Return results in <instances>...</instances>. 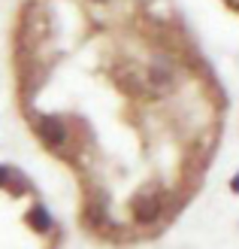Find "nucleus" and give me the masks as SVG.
<instances>
[{"mask_svg": "<svg viewBox=\"0 0 239 249\" xmlns=\"http://www.w3.org/2000/svg\"><path fill=\"white\" fill-rule=\"evenodd\" d=\"M9 61L24 128L106 246L160 237L203 189L227 97L170 0H21Z\"/></svg>", "mask_w": 239, "mask_h": 249, "instance_id": "obj_1", "label": "nucleus"}, {"mask_svg": "<svg viewBox=\"0 0 239 249\" xmlns=\"http://www.w3.org/2000/svg\"><path fill=\"white\" fill-rule=\"evenodd\" d=\"M61 228L48 213L33 182L6 167L3 177V216H0V249H58Z\"/></svg>", "mask_w": 239, "mask_h": 249, "instance_id": "obj_2", "label": "nucleus"}, {"mask_svg": "<svg viewBox=\"0 0 239 249\" xmlns=\"http://www.w3.org/2000/svg\"><path fill=\"white\" fill-rule=\"evenodd\" d=\"M224 6H227V9H233L236 16H239V0H224Z\"/></svg>", "mask_w": 239, "mask_h": 249, "instance_id": "obj_3", "label": "nucleus"}]
</instances>
